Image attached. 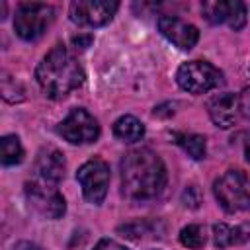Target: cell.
Instances as JSON below:
<instances>
[{"mask_svg":"<svg viewBox=\"0 0 250 250\" xmlns=\"http://www.w3.org/2000/svg\"><path fill=\"white\" fill-rule=\"evenodd\" d=\"M182 201L186 207H191V209H197L199 203H201V195H199V189L195 186H188L184 189V195H182Z\"/></svg>","mask_w":250,"mask_h":250,"instance_id":"ffe728a7","label":"cell"},{"mask_svg":"<svg viewBox=\"0 0 250 250\" xmlns=\"http://www.w3.org/2000/svg\"><path fill=\"white\" fill-rule=\"evenodd\" d=\"M213 193L227 213L250 209V186L240 170H227L213 182Z\"/></svg>","mask_w":250,"mask_h":250,"instance_id":"277c9868","label":"cell"},{"mask_svg":"<svg viewBox=\"0 0 250 250\" xmlns=\"http://www.w3.org/2000/svg\"><path fill=\"white\" fill-rule=\"evenodd\" d=\"M84 68L66 45H55L37 64L35 80L41 92L51 100H62L84 84Z\"/></svg>","mask_w":250,"mask_h":250,"instance_id":"7a4b0ae2","label":"cell"},{"mask_svg":"<svg viewBox=\"0 0 250 250\" xmlns=\"http://www.w3.org/2000/svg\"><path fill=\"white\" fill-rule=\"evenodd\" d=\"M57 131L70 145H88L100 137V123L88 109L74 107L59 123Z\"/></svg>","mask_w":250,"mask_h":250,"instance_id":"ba28073f","label":"cell"},{"mask_svg":"<svg viewBox=\"0 0 250 250\" xmlns=\"http://www.w3.org/2000/svg\"><path fill=\"white\" fill-rule=\"evenodd\" d=\"M25 197L27 203L47 219H61L66 211L64 197L59 191V186L55 184L31 178L29 182H25Z\"/></svg>","mask_w":250,"mask_h":250,"instance_id":"52a82bcc","label":"cell"},{"mask_svg":"<svg viewBox=\"0 0 250 250\" xmlns=\"http://www.w3.org/2000/svg\"><path fill=\"white\" fill-rule=\"evenodd\" d=\"M12 250H39V248H37L33 242H29V240H20V242L14 244Z\"/></svg>","mask_w":250,"mask_h":250,"instance_id":"603a6c76","label":"cell"},{"mask_svg":"<svg viewBox=\"0 0 250 250\" xmlns=\"http://www.w3.org/2000/svg\"><path fill=\"white\" fill-rule=\"evenodd\" d=\"M109 178H111L109 166L102 158H90L76 172V180L82 188V195L92 205L104 203L107 195V188H109Z\"/></svg>","mask_w":250,"mask_h":250,"instance_id":"8992f818","label":"cell"},{"mask_svg":"<svg viewBox=\"0 0 250 250\" xmlns=\"http://www.w3.org/2000/svg\"><path fill=\"white\" fill-rule=\"evenodd\" d=\"M250 240V225H236L230 227L227 223L213 225V242L217 248L238 246Z\"/></svg>","mask_w":250,"mask_h":250,"instance_id":"5bb4252c","label":"cell"},{"mask_svg":"<svg viewBox=\"0 0 250 250\" xmlns=\"http://www.w3.org/2000/svg\"><path fill=\"white\" fill-rule=\"evenodd\" d=\"M0 160L4 166H14L23 160V146L18 135H4L0 139Z\"/></svg>","mask_w":250,"mask_h":250,"instance_id":"e0dca14e","label":"cell"},{"mask_svg":"<svg viewBox=\"0 0 250 250\" xmlns=\"http://www.w3.org/2000/svg\"><path fill=\"white\" fill-rule=\"evenodd\" d=\"M64 156L59 148L55 146H43L33 162V176L35 180L47 182V184H55L59 186L61 180L64 178Z\"/></svg>","mask_w":250,"mask_h":250,"instance_id":"4fadbf2b","label":"cell"},{"mask_svg":"<svg viewBox=\"0 0 250 250\" xmlns=\"http://www.w3.org/2000/svg\"><path fill=\"white\" fill-rule=\"evenodd\" d=\"M117 8L115 0H76L70 4L68 16L80 27H102L113 20Z\"/></svg>","mask_w":250,"mask_h":250,"instance_id":"9c48e42d","label":"cell"},{"mask_svg":"<svg viewBox=\"0 0 250 250\" xmlns=\"http://www.w3.org/2000/svg\"><path fill=\"white\" fill-rule=\"evenodd\" d=\"M180 242L186 248L199 250L205 244V229L201 225H188L180 230Z\"/></svg>","mask_w":250,"mask_h":250,"instance_id":"ac0fdd59","label":"cell"},{"mask_svg":"<svg viewBox=\"0 0 250 250\" xmlns=\"http://www.w3.org/2000/svg\"><path fill=\"white\" fill-rule=\"evenodd\" d=\"M113 135L123 143H137L145 137V125L135 115H121L113 123Z\"/></svg>","mask_w":250,"mask_h":250,"instance_id":"9a60e30c","label":"cell"},{"mask_svg":"<svg viewBox=\"0 0 250 250\" xmlns=\"http://www.w3.org/2000/svg\"><path fill=\"white\" fill-rule=\"evenodd\" d=\"M176 82L182 90L199 96L219 88L223 84V72L207 61H189L178 68Z\"/></svg>","mask_w":250,"mask_h":250,"instance_id":"5b68a950","label":"cell"},{"mask_svg":"<svg viewBox=\"0 0 250 250\" xmlns=\"http://www.w3.org/2000/svg\"><path fill=\"white\" fill-rule=\"evenodd\" d=\"M156 23H158V31H160L172 45H176V47L182 49V51H189L191 47H195V43H197V39H199L197 27H195L193 23L184 21L182 18L162 14Z\"/></svg>","mask_w":250,"mask_h":250,"instance_id":"8fae6325","label":"cell"},{"mask_svg":"<svg viewBox=\"0 0 250 250\" xmlns=\"http://www.w3.org/2000/svg\"><path fill=\"white\" fill-rule=\"evenodd\" d=\"M207 111L211 121L221 129H230L242 119L240 111V98L234 92H223L213 96L207 102Z\"/></svg>","mask_w":250,"mask_h":250,"instance_id":"7c38bea8","label":"cell"},{"mask_svg":"<svg viewBox=\"0 0 250 250\" xmlns=\"http://www.w3.org/2000/svg\"><path fill=\"white\" fill-rule=\"evenodd\" d=\"M201 14L211 25L227 23L234 31L246 25V6L240 0H207L201 4Z\"/></svg>","mask_w":250,"mask_h":250,"instance_id":"30bf717a","label":"cell"},{"mask_svg":"<svg viewBox=\"0 0 250 250\" xmlns=\"http://www.w3.org/2000/svg\"><path fill=\"white\" fill-rule=\"evenodd\" d=\"M238 98H240V111H242V117H250V88H246V90H242L240 94H238Z\"/></svg>","mask_w":250,"mask_h":250,"instance_id":"7402d4cb","label":"cell"},{"mask_svg":"<svg viewBox=\"0 0 250 250\" xmlns=\"http://www.w3.org/2000/svg\"><path fill=\"white\" fill-rule=\"evenodd\" d=\"M244 154H246V160L250 162V135L246 137V143H244Z\"/></svg>","mask_w":250,"mask_h":250,"instance_id":"cb8c5ba5","label":"cell"},{"mask_svg":"<svg viewBox=\"0 0 250 250\" xmlns=\"http://www.w3.org/2000/svg\"><path fill=\"white\" fill-rule=\"evenodd\" d=\"M55 21V8L43 2H23L14 16V31L23 41L39 39Z\"/></svg>","mask_w":250,"mask_h":250,"instance_id":"3957f363","label":"cell"},{"mask_svg":"<svg viewBox=\"0 0 250 250\" xmlns=\"http://www.w3.org/2000/svg\"><path fill=\"white\" fill-rule=\"evenodd\" d=\"M176 143L184 148V152H188V156H191L193 160H203L207 154V141L203 135L197 133H176Z\"/></svg>","mask_w":250,"mask_h":250,"instance_id":"2e32d148","label":"cell"},{"mask_svg":"<svg viewBox=\"0 0 250 250\" xmlns=\"http://www.w3.org/2000/svg\"><path fill=\"white\" fill-rule=\"evenodd\" d=\"M94 250H129V248L123 246V244H119V242H115V240H111V238H102L94 246Z\"/></svg>","mask_w":250,"mask_h":250,"instance_id":"44dd1931","label":"cell"},{"mask_svg":"<svg viewBox=\"0 0 250 250\" xmlns=\"http://www.w3.org/2000/svg\"><path fill=\"white\" fill-rule=\"evenodd\" d=\"M119 174L121 193L131 201L154 199L166 186V166L162 158L146 146L127 150L119 162Z\"/></svg>","mask_w":250,"mask_h":250,"instance_id":"6da1fadb","label":"cell"},{"mask_svg":"<svg viewBox=\"0 0 250 250\" xmlns=\"http://www.w3.org/2000/svg\"><path fill=\"white\" fill-rule=\"evenodd\" d=\"M2 96H4V100L12 102V104L21 102L23 100V88L12 76L4 74V78H2Z\"/></svg>","mask_w":250,"mask_h":250,"instance_id":"d6986e66","label":"cell"}]
</instances>
